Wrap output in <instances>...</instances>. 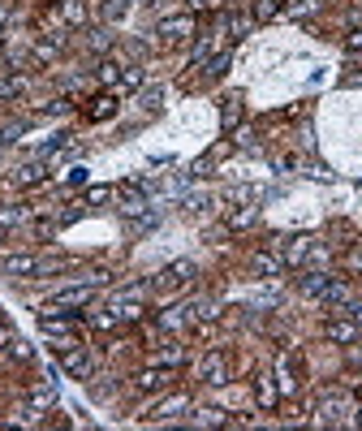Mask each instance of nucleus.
Masks as SVG:
<instances>
[{"mask_svg":"<svg viewBox=\"0 0 362 431\" xmlns=\"http://www.w3.org/2000/svg\"><path fill=\"white\" fill-rule=\"evenodd\" d=\"M13 182H17V186H39V182H43V160L22 164V168L13 173Z\"/></svg>","mask_w":362,"mask_h":431,"instance_id":"17","label":"nucleus"},{"mask_svg":"<svg viewBox=\"0 0 362 431\" xmlns=\"http://www.w3.org/2000/svg\"><path fill=\"white\" fill-rule=\"evenodd\" d=\"M91 298H95V285H73V289H61V293L52 298L39 315H73V307H87Z\"/></svg>","mask_w":362,"mask_h":431,"instance_id":"2","label":"nucleus"},{"mask_svg":"<svg viewBox=\"0 0 362 431\" xmlns=\"http://www.w3.org/2000/svg\"><path fill=\"white\" fill-rule=\"evenodd\" d=\"M5 22H9V5H0V27H5Z\"/></svg>","mask_w":362,"mask_h":431,"instance_id":"42","label":"nucleus"},{"mask_svg":"<svg viewBox=\"0 0 362 431\" xmlns=\"http://www.w3.org/2000/svg\"><path fill=\"white\" fill-rule=\"evenodd\" d=\"M0 43H5V35H0Z\"/></svg>","mask_w":362,"mask_h":431,"instance_id":"45","label":"nucleus"},{"mask_svg":"<svg viewBox=\"0 0 362 431\" xmlns=\"http://www.w3.org/2000/svg\"><path fill=\"white\" fill-rule=\"evenodd\" d=\"M117 194H121V203H125L129 216H143V212H147V194H143L138 186H121Z\"/></svg>","mask_w":362,"mask_h":431,"instance_id":"15","label":"nucleus"},{"mask_svg":"<svg viewBox=\"0 0 362 431\" xmlns=\"http://www.w3.org/2000/svg\"><path fill=\"white\" fill-rule=\"evenodd\" d=\"M61 259H35V255H5L0 259V272L5 276H48V272H61Z\"/></svg>","mask_w":362,"mask_h":431,"instance_id":"1","label":"nucleus"},{"mask_svg":"<svg viewBox=\"0 0 362 431\" xmlns=\"http://www.w3.org/2000/svg\"><path fill=\"white\" fill-rule=\"evenodd\" d=\"M113 194H117V190H108V186H91V190H87V203H108Z\"/></svg>","mask_w":362,"mask_h":431,"instance_id":"36","label":"nucleus"},{"mask_svg":"<svg viewBox=\"0 0 362 431\" xmlns=\"http://www.w3.org/2000/svg\"><path fill=\"white\" fill-rule=\"evenodd\" d=\"M9 345V328H0V349H5Z\"/></svg>","mask_w":362,"mask_h":431,"instance_id":"41","label":"nucleus"},{"mask_svg":"<svg viewBox=\"0 0 362 431\" xmlns=\"http://www.w3.org/2000/svg\"><path fill=\"white\" fill-rule=\"evenodd\" d=\"M224 69H229V52H216L207 61V78H224Z\"/></svg>","mask_w":362,"mask_h":431,"instance_id":"34","label":"nucleus"},{"mask_svg":"<svg viewBox=\"0 0 362 431\" xmlns=\"http://www.w3.org/2000/svg\"><path fill=\"white\" fill-rule=\"evenodd\" d=\"M190 276H194V263L190 259H177V263H168L160 272V281H155V285H160V289H177V285H186Z\"/></svg>","mask_w":362,"mask_h":431,"instance_id":"8","label":"nucleus"},{"mask_svg":"<svg viewBox=\"0 0 362 431\" xmlns=\"http://www.w3.org/2000/svg\"><path fill=\"white\" fill-rule=\"evenodd\" d=\"M113 112H117V99H113V95H99V99H95V108H91V117H95V121H108Z\"/></svg>","mask_w":362,"mask_h":431,"instance_id":"29","label":"nucleus"},{"mask_svg":"<svg viewBox=\"0 0 362 431\" xmlns=\"http://www.w3.org/2000/svg\"><path fill=\"white\" fill-rule=\"evenodd\" d=\"M13 358H22V363H31V345H26V341H13Z\"/></svg>","mask_w":362,"mask_h":431,"instance_id":"39","label":"nucleus"},{"mask_svg":"<svg viewBox=\"0 0 362 431\" xmlns=\"http://www.w3.org/2000/svg\"><path fill=\"white\" fill-rule=\"evenodd\" d=\"M254 397H259V405H263V410H272V405H276L280 388L272 384V375H259V379H254Z\"/></svg>","mask_w":362,"mask_h":431,"instance_id":"16","label":"nucleus"},{"mask_svg":"<svg viewBox=\"0 0 362 431\" xmlns=\"http://www.w3.org/2000/svg\"><path fill=\"white\" fill-rule=\"evenodd\" d=\"M190 319H186V307H173V311H164L160 315V328H168V333H177V328H186Z\"/></svg>","mask_w":362,"mask_h":431,"instance_id":"26","label":"nucleus"},{"mask_svg":"<svg viewBox=\"0 0 362 431\" xmlns=\"http://www.w3.org/2000/svg\"><path fill=\"white\" fill-rule=\"evenodd\" d=\"M345 48H349V52H362V27H358V31H349V39H345Z\"/></svg>","mask_w":362,"mask_h":431,"instance_id":"38","label":"nucleus"},{"mask_svg":"<svg viewBox=\"0 0 362 431\" xmlns=\"http://www.w3.org/2000/svg\"><path fill=\"white\" fill-rule=\"evenodd\" d=\"M22 220H31L26 207H0V224H5V229H13V224H22Z\"/></svg>","mask_w":362,"mask_h":431,"instance_id":"31","label":"nucleus"},{"mask_svg":"<svg viewBox=\"0 0 362 431\" xmlns=\"http://www.w3.org/2000/svg\"><path fill=\"white\" fill-rule=\"evenodd\" d=\"M108 31H91V48H95V52H108Z\"/></svg>","mask_w":362,"mask_h":431,"instance_id":"37","label":"nucleus"},{"mask_svg":"<svg viewBox=\"0 0 362 431\" xmlns=\"http://www.w3.org/2000/svg\"><path fill=\"white\" fill-rule=\"evenodd\" d=\"M345 410H349L345 397H324L319 410H315V423L319 427H336V423H345Z\"/></svg>","mask_w":362,"mask_h":431,"instance_id":"7","label":"nucleus"},{"mask_svg":"<svg viewBox=\"0 0 362 431\" xmlns=\"http://www.w3.org/2000/svg\"><path fill=\"white\" fill-rule=\"evenodd\" d=\"M198 379H203V384H212V388H220L224 379H229V358H224L220 349L203 353V363H198Z\"/></svg>","mask_w":362,"mask_h":431,"instance_id":"4","label":"nucleus"},{"mask_svg":"<svg viewBox=\"0 0 362 431\" xmlns=\"http://www.w3.org/2000/svg\"><path fill=\"white\" fill-rule=\"evenodd\" d=\"M190 423H194V427H229V414L207 405V410H194V414H190Z\"/></svg>","mask_w":362,"mask_h":431,"instance_id":"18","label":"nucleus"},{"mask_svg":"<svg viewBox=\"0 0 362 431\" xmlns=\"http://www.w3.org/2000/svg\"><path fill=\"white\" fill-rule=\"evenodd\" d=\"M212 48H216V39H212V35H203V39H198V48H194V57H190V69H198V65L212 61Z\"/></svg>","mask_w":362,"mask_h":431,"instance_id":"25","label":"nucleus"},{"mask_svg":"<svg viewBox=\"0 0 362 431\" xmlns=\"http://www.w3.org/2000/svg\"><path fill=\"white\" fill-rule=\"evenodd\" d=\"M345 311H349V315H354V319L362 323V302H345Z\"/></svg>","mask_w":362,"mask_h":431,"instance_id":"40","label":"nucleus"},{"mask_svg":"<svg viewBox=\"0 0 362 431\" xmlns=\"http://www.w3.org/2000/svg\"><path fill=\"white\" fill-rule=\"evenodd\" d=\"M358 423H362V414H358Z\"/></svg>","mask_w":362,"mask_h":431,"instance_id":"46","label":"nucleus"},{"mask_svg":"<svg viewBox=\"0 0 362 431\" xmlns=\"http://www.w3.org/2000/svg\"><path fill=\"white\" fill-rule=\"evenodd\" d=\"M254 220H259V207H254V203H246L242 212H233V216H229V229H250Z\"/></svg>","mask_w":362,"mask_h":431,"instance_id":"24","label":"nucleus"},{"mask_svg":"<svg viewBox=\"0 0 362 431\" xmlns=\"http://www.w3.org/2000/svg\"><path fill=\"white\" fill-rule=\"evenodd\" d=\"M0 328H5V323H0Z\"/></svg>","mask_w":362,"mask_h":431,"instance_id":"47","label":"nucleus"},{"mask_svg":"<svg viewBox=\"0 0 362 431\" xmlns=\"http://www.w3.org/2000/svg\"><path fill=\"white\" fill-rule=\"evenodd\" d=\"M358 393H362V388H358Z\"/></svg>","mask_w":362,"mask_h":431,"instance_id":"48","label":"nucleus"},{"mask_svg":"<svg viewBox=\"0 0 362 431\" xmlns=\"http://www.w3.org/2000/svg\"><path fill=\"white\" fill-rule=\"evenodd\" d=\"M160 104H164V87H147V91H143V108H147V112H155Z\"/></svg>","mask_w":362,"mask_h":431,"instance_id":"33","label":"nucleus"},{"mask_svg":"<svg viewBox=\"0 0 362 431\" xmlns=\"http://www.w3.org/2000/svg\"><path fill=\"white\" fill-rule=\"evenodd\" d=\"M155 367H177L181 363V345H164V349H155Z\"/></svg>","mask_w":362,"mask_h":431,"instance_id":"27","label":"nucleus"},{"mask_svg":"<svg viewBox=\"0 0 362 431\" xmlns=\"http://www.w3.org/2000/svg\"><path fill=\"white\" fill-rule=\"evenodd\" d=\"M328 341H336V345H354L358 337H362V323L358 319H328Z\"/></svg>","mask_w":362,"mask_h":431,"instance_id":"6","label":"nucleus"},{"mask_svg":"<svg viewBox=\"0 0 362 431\" xmlns=\"http://www.w3.org/2000/svg\"><path fill=\"white\" fill-rule=\"evenodd\" d=\"M57 358H61V367L73 375V379H91V353L82 349V345H57Z\"/></svg>","mask_w":362,"mask_h":431,"instance_id":"3","label":"nucleus"},{"mask_svg":"<svg viewBox=\"0 0 362 431\" xmlns=\"http://www.w3.org/2000/svg\"><path fill=\"white\" fill-rule=\"evenodd\" d=\"M0 242H5V224H0Z\"/></svg>","mask_w":362,"mask_h":431,"instance_id":"44","label":"nucleus"},{"mask_svg":"<svg viewBox=\"0 0 362 431\" xmlns=\"http://www.w3.org/2000/svg\"><path fill=\"white\" fill-rule=\"evenodd\" d=\"M26 95V78L9 73V78H0V99H22Z\"/></svg>","mask_w":362,"mask_h":431,"instance_id":"23","label":"nucleus"},{"mask_svg":"<svg viewBox=\"0 0 362 431\" xmlns=\"http://www.w3.org/2000/svg\"><path fill=\"white\" fill-rule=\"evenodd\" d=\"M155 35H160L164 43H181L186 35H194V13H173V17H164Z\"/></svg>","mask_w":362,"mask_h":431,"instance_id":"5","label":"nucleus"},{"mask_svg":"<svg viewBox=\"0 0 362 431\" xmlns=\"http://www.w3.org/2000/svg\"><path fill=\"white\" fill-rule=\"evenodd\" d=\"M280 13V0H254V22H272Z\"/></svg>","mask_w":362,"mask_h":431,"instance_id":"30","label":"nucleus"},{"mask_svg":"<svg viewBox=\"0 0 362 431\" xmlns=\"http://www.w3.org/2000/svg\"><path fill=\"white\" fill-rule=\"evenodd\" d=\"M125 9H129V0H108V5H103V17L117 22V17H125Z\"/></svg>","mask_w":362,"mask_h":431,"instance_id":"35","label":"nucleus"},{"mask_svg":"<svg viewBox=\"0 0 362 431\" xmlns=\"http://www.w3.org/2000/svg\"><path fill=\"white\" fill-rule=\"evenodd\" d=\"M276 379H280V393H294V388H298V379H294V358H289V353H280Z\"/></svg>","mask_w":362,"mask_h":431,"instance_id":"19","label":"nucleus"},{"mask_svg":"<svg viewBox=\"0 0 362 431\" xmlns=\"http://www.w3.org/2000/svg\"><path fill=\"white\" fill-rule=\"evenodd\" d=\"M99 82L103 87H117L121 82V65L117 61H99Z\"/></svg>","mask_w":362,"mask_h":431,"instance_id":"28","label":"nucleus"},{"mask_svg":"<svg viewBox=\"0 0 362 431\" xmlns=\"http://www.w3.org/2000/svg\"><path fill=\"white\" fill-rule=\"evenodd\" d=\"M276 246H280L284 263H306V255H310V238H276Z\"/></svg>","mask_w":362,"mask_h":431,"instance_id":"10","label":"nucleus"},{"mask_svg":"<svg viewBox=\"0 0 362 431\" xmlns=\"http://www.w3.org/2000/svg\"><path fill=\"white\" fill-rule=\"evenodd\" d=\"M328 281H332V276H328L324 268H310V272H302V281H298V289H302L306 298H319V293L328 289Z\"/></svg>","mask_w":362,"mask_h":431,"instance_id":"13","label":"nucleus"},{"mask_svg":"<svg viewBox=\"0 0 362 431\" xmlns=\"http://www.w3.org/2000/svg\"><path fill=\"white\" fill-rule=\"evenodd\" d=\"M254 272H259V276H280V272H284V259H280V255H254Z\"/></svg>","mask_w":362,"mask_h":431,"instance_id":"21","label":"nucleus"},{"mask_svg":"<svg viewBox=\"0 0 362 431\" xmlns=\"http://www.w3.org/2000/svg\"><path fill=\"white\" fill-rule=\"evenodd\" d=\"M186 410H190V397H186V393H177V397H168V401H160V405H155V410H151V418H155V423H168V418L186 414Z\"/></svg>","mask_w":362,"mask_h":431,"instance_id":"11","label":"nucleus"},{"mask_svg":"<svg viewBox=\"0 0 362 431\" xmlns=\"http://www.w3.org/2000/svg\"><path fill=\"white\" fill-rule=\"evenodd\" d=\"M186 5H190V9H203V5H207V0H186Z\"/></svg>","mask_w":362,"mask_h":431,"instance_id":"43","label":"nucleus"},{"mask_svg":"<svg viewBox=\"0 0 362 431\" xmlns=\"http://www.w3.org/2000/svg\"><path fill=\"white\" fill-rule=\"evenodd\" d=\"M164 384H168V371H164V367H147V371H138V379H134L138 393H155V388H164Z\"/></svg>","mask_w":362,"mask_h":431,"instance_id":"14","label":"nucleus"},{"mask_svg":"<svg viewBox=\"0 0 362 431\" xmlns=\"http://www.w3.org/2000/svg\"><path fill=\"white\" fill-rule=\"evenodd\" d=\"M319 298L328 302V307H345V302H349V285H345V281H328V289H324Z\"/></svg>","mask_w":362,"mask_h":431,"instance_id":"20","label":"nucleus"},{"mask_svg":"<svg viewBox=\"0 0 362 431\" xmlns=\"http://www.w3.org/2000/svg\"><path fill=\"white\" fill-rule=\"evenodd\" d=\"M57 405V379H48V384H39L31 397H26V414H43Z\"/></svg>","mask_w":362,"mask_h":431,"instance_id":"9","label":"nucleus"},{"mask_svg":"<svg viewBox=\"0 0 362 431\" xmlns=\"http://www.w3.org/2000/svg\"><path fill=\"white\" fill-rule=\"evenodd\" d=\"M117 87H121V91H138V87H143V69H138V65H129V69L121 73V82H117Z\"/></svg>","mask_w":362,"mask_h":431,"instance_id":"32","label":"nucleus"},{"mask_svg":"<svg viewBox=\"0 0 362 431\" xmlns=\"http://www.w3.org/2000/svg\"><path fill=\"white\" fill-rule=\"evenodd\" d=\"M238 117H242V95H229V99H224V108H220L224 130H233V125H238Z\"/></svg>","mask_w":362,"mask_h":431,"instance_id":"22","label":"nucleus"},{"mask_svg":"<svg viewBox=\"0 0 362 431\" xmlns=\"http://www.w3.org/2000/svg\"><path fill=\"white\" fill-rule=\"evenodd\" d=\"M57 13H61V22H65V27H87V0H61V5H57Z\"/></svg>","mask_w":362,"mask_h":431,"instance_id":"12","label":"nucleus"}]
</instances>
